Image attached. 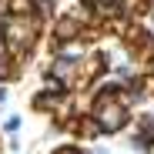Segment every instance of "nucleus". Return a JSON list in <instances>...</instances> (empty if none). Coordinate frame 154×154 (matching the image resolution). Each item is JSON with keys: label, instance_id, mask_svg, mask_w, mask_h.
Returning <instances> with one entry per match:
<instances>
[{"label": "nucleus", "instance_id": "obj_1", "mask_svg": "<svg viewBox=\"0 0 154 154\" xmlns=\"http://www.w3.org/2000/svg\"><path fill=\"white\" fill-rule=\"evenodd\" d=\"M151 27H154V20H151Z\"/></svg>", "mask_w": 154, "mask_h": 154}]
</instances>
